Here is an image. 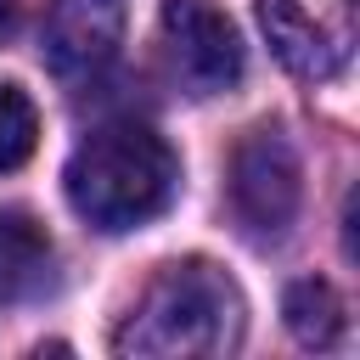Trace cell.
<instances>
[{
  "label": "cell",
  "mask_w": 360,
  "mask_h": 360,
  "mask_svg": "<svg viewBox=\"0 0 360 360\" xmlns=\"http://www.w3.org/2000/svg\"><path fill=\"white\" fill-rule=\"evenodd\" d=\"M124 17L129 0H51L45 6V28H39V56L56 79L84 84L96 79L124 39Z\"/></svg>",
  "instance_id": "8992f818"
},
{
  "label": "cell",
  "mask_w": 360,
  "mask_h": 360,
  "mask_svg": "<svg viewBox=\"0 0 360 360\" xmlns=\"http://www.w3.org/2000/svg\"><path fill=\"white\" fill-rule=\"evenodd\" d=\"M39 141V112L17 84H0V174L22 169Z\"/></svg>",
  "instance_id": "9c48e42d"
},
{
  "label": "cell",
  "mask_w": 360,
  "mask_h": 360,
  "mask_svg": "<svg viewBox=\"0 0 360 360\" xmlns=\"http://www.w3.org/2000/svg\"><path fill=\"white\" fill-rule=\"evenodd\" d=\"M281 315H287V332L304 343V349H332L343 338V298L332 281H292L287 298H281Z\"/></svg>",
  "instance_id": "ba28073f"
},
{
  "label": "cell",
  "mask_w": 360,
  "mask_h": 360,
  "mask_svg": "<svg viewBox=\"0 0 360 360\" xmlns=\"http://www.w3.org/2000/svg\"><path fill=\"white\" fill-rule=\"evenodd\" d=\"M62 186H68L73 214L90 219L96 231H135L174 202L180 163H174V152L158 129L118 118V124L90 129L73 146Z\"/></svg>",
  "instance_id": "6da1fadb"
},
{
  "label": "cell",
  "mask_w": 360,
  "mask_h": 360,
  "mask_svg": "<svg viewBox=\"0 0 360 360\" xmlns=\"http://www.w3.org/2000/svg\"><path fill=\"white\" fill-rule=\"evenodd\" d=\"M163 51L191 96H219L242 79L236 22L214 0H163Z\"/></svg>",
  "instance_id": "5b68a950"
},
{
  "label": "cell",
  "mask_w": 360,
  "mask_h": 360,
  "mask_svg": "<svg viewBox=\"0 0 360 360\" xmlns=\"http://www.w3.org/2000/svg\"><path fill=\"white\" fill-rule=\"evenodd\" d=\"M11 22H17V0H0V39L11 34Z\"/></svg>",
  "instance_id": "30bf717a"
},
{
  "label": "cell",
  "mask_w": 360,
  "mask_h": 360,
  "mask_svg": "<svg viewBox=\"0 0 360 360\" xmlns=\"http://www.w3.org/2000/svg\"><path fill=\"white\" fill-rule=\"evenodd\" d=\"M248 309L236 281L208 259H180L152 276L129 321L118 326V354L174 360V354H231L242 343Z\"/></svg>",
  "instance_id": "7a4b0ae2"
},
{
  "label": "cell",
  "mask_w": 360,
  "mask_h": 360,
  "mask_svg": "<svg viewBox=\"0 0 360 360\" xmlns=\"http://www.w3.org/2000/svg\"><path fill=\"white\" fill-rule=\"evenodd\" d=\"M304 169L281 129H253L231 152V208L253 236H281L298 219Z\"/></svg>",
  "instance_id": "277c9868"
},
{
  "label": "cell",
  "mask_w": 360,
  "mask_h": 360,
  "mask_svg": "<svg viewBox=\"0 0 360 360\" xmlns=\"http://www.w3.org/2000/svg\"><path fill=\"white\" fill-rule=\"evenodd\" d=\"M51 264L56 248L45 236V225L22 208H0V298H34L51 287Z\"/></svg>",
  "instance_id": "52a82bcc"
},
{
  "label": "cell",
  "mask_w": 360,
  "mask_h": 360,
  "mask_svg": "<svg viewBox=\"0 0 360 360\" xmlns=\"http://www.w3.org/2000/svg\"><path fill=\"white\" fill-rule=\"evenodd\" d=\"M270 51L298 79H338L360 39V0H259Z\"/></svg>",
  "instance_id": "3957f363"
}]
</instances>
